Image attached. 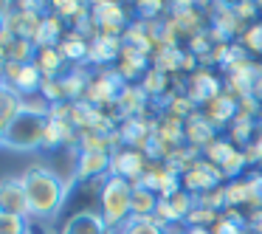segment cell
<instances>
[{"mask_svg":"<svg viewBox=\"0 0 262 234\" xmlns=\"http://www.w3.org/2000/svg\"><path fill=\"white\" fill-rule=\"evenodd\" d=\"M20 183H23L26 198H29L31 217H54L62 209L65 183L59 181V175L54 169L34 164L20 175Z\"/></svg>","mask_w":262,"mask_h":234,"instance_id":"obj_1","label":"cell"},{"mask_svg":"<svg viewBox=\"0 0 262 234\" xmlns=\"http://www.w3.org/2000/svg\"><path fill=\"white\" fill-rule=\"evenodd\" d=\"M48 104H29L20 108V113L6 124L3 147L14 153H31L46 144V130H48Z\"/></svg>","mask_w":262,"mask_h":234,"instance_id":"obj_2","label":"cell"},{"mask_svg":"<svg viewBox=\"0 0 262 234\" xmlns=\"http://www.w3.org/2000/svg\"><path fill=\"white\" fill-rule=\"evenodd\" d=\"M133 217V183L107 175L102 186V220L107 228H121Z\"/></svg>","mask_w":262,"mask_h":234,"instance_id":"obj_3","label":"cell"},{"mask_svg":"<svg viewBox=\"0 0 262 234\" xmlns=\"http://www.w3.org/2000/svg\"><path fill=\"white\" fill-rule=\"evenodd\" d=\"M127 82L121 79L116 71H102V74H93L88 79V91H85V99L91 108H102V104H116L119 93L124 91Z\"/></svg>","mask_w":262,"mask_h":234,"instance_id":"obj_4","label":"cell"},{"mask_svg":"<svg viewBox=\"0 0 262 234\" xmlns=\"http://www.w3.org/2000/svg\"><path fill=\"white\" fill-rule=\"evenodd\" d=\"M149 161L141 150L136 147H124V150H116L113 153V161H110V175H119L130 183H138L147 172Z\"/></svg>","mask_w":262,"mask_h":234,"instance_id":"obj_5","label":"cell"},{"mask_svg":"<svg viewBox=\"0 0 262 234\" xmlns=\"http://www.w3.org/2000/svg\"><path fill=\"white\" fill-rule=\"evenodd\" d=\"M220 178H223L220 166L209 164L206 158H198L181 175V186L186 189V192H200V195H203V192H209V189H214Z\"/></svg>","mask_w":262,"mask_h":234,"instance_id":"obj_6","label":"cell"},{"mask_svg":"<svg viewBox=\"0 0 262 234\" xmlns=\"http://www.w3.org/2000/svg\"><path fill=\"white\" fill-rule=\"evenodd\" d=\"M0 215L31 217L29 198H26V189H23V183H20V178H6V181H0Z\"/></svg>","mask_w":262,"mask_h":234,"instance_id":"obj_7","label":"cell"},{"mask_svg":"<svg viewBox=\"0 0 262 234\" xmlns=\"http://www.w3.org/2000/svg\"><path fill=\"white\" fill-rule=\"evenodd\" d=\"M220 93H223V85H220V79H217L209 68H200V71H194V74H192V82H189L186 96L192 99L198 108H206V104H209L214 96H220Z\"/></svg>","mask_w":262,"mask_h":234,"instance_id":"obj_8","label":"cell"},{"mask_svg":"<svg viewBox=\"0 0 262 234\" xmlns=\"http://www.w3.org/2000/svg\"><path fill=\"white\" fill-rule=\"evenodd\" d=\"M183 136H186L189 147H194V150L203 153V150L217 138V127L203 116V110H194V113L186 119V124H183Z\"/></svg>","mask_w":262,"mask_h":234,"instance_id":"obj_9","label":"cell"},{"mask_svg":"<svg viewBox=\"0 0 262 234\" xmlns=\"http://www.w3.org/2000/svg\"><path fill=\"white\" fill-rule=\"evenodd\" d=\"M239 113V102L231 96L228 91H223L220 96H214L209 104L203 108V116L211 121L214 127H223V124H231Z\"/></svg>","mask_w":262,"mask_h":234,"instance_id":"obj_10","label":"cell"},{"mask_svg":"<svg viewBox=\"0 0 262 234\" xmlns=\"http://www.w3.org/2000/svg\"><path fill=\"white\" fill-rule=\"evenodd\" d=\"M0 51L6 57V62H31L34 59V42L26 40V37H17L12 31L0 29Z\"/></svg>","mask_w":262,"mask_h":234,"instance_id":"obj_11","label":"cell"},{"mask_svg":"<svg viewBox=\"0 0 262 234\" xmlns=\"http://www.w3.org/2000/svg\"><path fill=\"white\" fill-rule=\"evenodd\" d=\"M175 12L178 14H172L169 17V23L175 26V31H178V37H198V34H203V26H206V20H203V14H198L192 6H183V3H178L175 6Z\"/></svg>","mask_w":262,"mask_h":234,"instance_id":"obj_12","label":"cell"},{"mask_svg":"<svg viewBox=\"0 0 262 234\" xmlns=\"http://www.w3.org/2000/svg\"><path fill=\"white\" fill-rule=\"evenodd\" d=\"M147 54H141V51H136V48H130V46H124L121 48V57H119V68H116V74L121 76V79L130 85L133 79H138V76H144L147 74Z\"/></svg>","mask_w":262,"mask_h":234,"instance_id":"obj_13","label":"cell"},{"mask_svg":"<svg viewBox=\"0 0 262 234\" xmlns=\"http://www.w3.org/2000/svg\"><path fill=\"white\" fill-rule=\"evenodd\" d=\"M121 48H124V40H121V37L96 34L91 40V54H88V59H91V62H99V65H107V62H113V59L121 57Z\"/></svg>","mask_w":262,"mask_h":234,"instance_id":"obj_14","label":"cell"},{"mask_svg":"<svg viewBox=\"0 0 262 234\" xmlns=\"http://www.w3.org/2000/svg\"><path fill=\"white\" fill-rule=\"evenodd\" d=\"M34 65L40 68L42 79H59L65 68V57L57 46H46V48H37L34 51Z\"/></svg>","mask_w":262,"mask_h":234,"instance_id":"obj_15","label":"cell"},{"mask_svg":"<svg viewBox=\"0 0 262 234\" xmlns=\"http://www.w3.org/2000/svg\"><path fill=\"white\" fill-rule=\"evenodd\" d=\"M110 161H113L110 153H79V161H76V178L104 175V172H110Z\"/></svg>","mask_w":262,"mask_h":234,"instance_id":"obj_16","label":"cell"},{"mask_svg":"<svg viewBox=\"0 0 262 234\" xmlns=\"http://www.w3.org/2000/svg\"><path fill=\"white\" fill-rule=\"evenodd\" d=\"M65 37V20L59 17V14L48 12L46 17H42V26H40V34H37V48H46V46H59Z\"/></svg>","mask_w":262,"mask_h":234,"instance_id":"obj_17","label":"cell"},{"mask_svg":"<svg viewBox=\"0 0 262 234\" xmlns=\"http://www.w3.org/2000/svg\"><path fill=\"white\" fill-rule=\"evenodd\" d=\"M144 102H147V93L141 91V85H124V91H121L119 99H116V104L121 108V116H124V119L141 116Z\"/></svg>","mask_w":262,"mask_h":234,"instance_id":"obj_18","label":"cell"},{"mask_svg":"<svg viewBox=\"0 0 262 234\" xmlns=\"http://www.w3.org/2000/svg\"><path fill=\"white\" fill-rule=\"evenodd\" d=\"M57 48L62 51L65 62H82V59H88V54H91V42L85 40L82 31H71V34H65Z\"/></svg>","mask_w":262,"mask_h":234,"instance_id":"obj_19","label":"cell"},{"mask_svg":"<svg viewBox=\"0 0 262 234\" xmlns=\"http://www.w3.org/2000/svg\"><path fill=\"white\" fill-rule=\"evenodd\" d=\"M40 88H42V74H40V68L34 65V59H31V62H26L23 68H20L17 82H14L12 91L20 93V96L26 99V96H34V93H40Z\"/></svg>","mask_w":262,"mask_h":234,"instance_id":"obj_20","label":"cell"},{"mask_svg":"<svg viewBox=\"0 0 262 234\" xmlns=\"http://www.w3.org/2000/svg\"><path fill=\"white\" fill-rule=\"evenodd\" d=\"M104 231H107V226H104L102 215H91V211L71 217L68 226L62 228V234H104Z\"/></svg>","mask_w":262,"mask_h":234,"instance_id":"obj_21","label":"cell"},{"mask_svg":"<svg viewBox=\"0 0 262 234\" xmlns=\"http://www.w3.org/2000/svg\"><path fill=\"white\" fill-rule=\"evenodd\" d=\"M158 200L161 198L152 189L141 186V183H133V217H152Z\"/></svg>","mask_w":262,"mask_h":234,"instance_id":"obj_22","label":"cell"},{"mask_svg":"<svg viewBox=\"0 0 262 234\" xmlns=\"http://www.w3.org/2000/svg\"><path fill=\"white\" fill-rule=\"evenodd\" d=\"M76 138L74 124L65 119H51L48 116V130H46V144L42 147H57V144H71Z\"/></svg>","mask_w":262,"mask_h":234,"instance_id":"obj_23","label":"cell"},{"mask_svg":"<svg viewBox=\"0 0 262 234\" xmlns=\"http://www.w3.org/2000/svg\"><path fill=\"white\" fill-rule=\"evenodd\" d=\"M166 85H169V76H166L164 71H158V68H149L147 74L141 76V91L147 93V99L161 96V93L166 91Z\"/></svg>","mask_w":262,"mask_h":234,"instance_id":"obj_24","label":"cell"},{"mask_svg":"<svg viewBox=\"0 0 262 234\" xmlns=\"http://www.w3.org/2000/svg\"><path fill=\"white\" fill-rule=\"evenodd\" d=\"M183 54L186 51H181V48H155V65L152 68L164 71V74H169V71H181Z\"/></svg>","mask_w":262,"mask_h":234,"instance_id":"obj_25","label":"cell"},{"mask_svg":"<svg viewBox=\"0 0 262 234\" xmlns=\"http://www.w3.org/2000/svg\"><path fill=\"white\" fill-rule=\"evenodd\" d=\"M234 141L243 144V147L254 141V119H251V116L237 113V119L231 121V144Z\"/></svg>","mask_w":262,"mask_h":234,"instance_id":"obj_26","label":"cell"},{"mask_svg":"<svg viewBox=\"0 0 262 234\" xmlns=\"http://www.w3.org/2000/svg\"><path fill=\"white\" fill-rule=\"evenodd\" d=\"M119 231L121 234H166V228H161L152 217H130Z\"/></svg>","mask_w":262,"mask_h":234,"instance_id":"obj_27","label":"cell"},{"mask_svg":"<svg viewBox=\"0 0 262 234\" xmlns=\"http://www.w3.org/2000/svg\"><path fill=\"white\" fill-rule=\"evenodd\" d=\"M234 150H237V147H234V144H231V141H228V138H220V136H217V138H214V141H211V144H209V147H206V150H203V155H206V161H209V164H214V166H220V164H223V161H226V158H228V155H231V153H234Z\"/></svg>","mask_w":262,"mask_h":234,"instance_id":"obj_28","label":"cell"},{"mask_svg":"<svg viewBox=\"0 0 262 234\" xmlns=\"http://www.w3.org/2000/svg\"><path fill=\"white\" fill-rule=\"evenodd\" d=\"M198 206H203V209H211V211H226L228 209V200H226V186H214L209 189V192L198 195Z\"/></svg>","mask_w":262,"mask_h":234,"instance_id":"obj_29","label":"cell"},{"mask_svg":"<svg viewBox=\"0 0 262 234\" xmlns=\"http://www.w3.org/2000/svg\"><path fill=\"white\" fill-rule=\"evenodd\" d=\"M194 108H198V104H194L192 99L186 96V93H178V96L169 99V108H166V113L175 116V119H181V121H186L189 116L194 113Z\"/></svg>","mask_w":262,"mask_h":234,"instance_id":"obj_30","label":"cell"},{"mask_svg":"<svg viewBox=\"0 0 262 234\" xmlns=\"http://www.w3.org/2000/svg\"><path fill=\"white\" fill-rule=\"evenodd\" d=\"M169 203H172V209H175V215L181 217V220H186L189 217V211L198 206V200L192 198V192H186V189H181V192H175L169 198Z\"/></svg>","mask_w":262,"mask_h":234,"instance_id":"obj_31","label":"cell"},{"mask_svg":"<svg viewBox=\"0 0 262 234\" xmlns=\"http://www.w3.org/2000/svg\"><path fill=\"white\" fill-rule=\"evenodd\" d=\"M0 234H29V217L0 215Z\"/></svg>","mask_w":262,"mask_h":234,"instance_id":"obj_32","label":"cell"},{"mask_svg":"<svg viewBox=\"0 0 262 234\" xmlns=\"http://www.w3.org/2000/svg\"><path fill=\"white\" fill-rule=\"evenodd\" d=\"M243 166H245V155H243V150H234V153L220 164V172H223V178H231V181H237L239 172H243Z\"/></svg>","mask_w":262,"mask_h":234,"instance_id":"obj_33","label":"cell"},{"mask_svg":"<svg viewBox=\"0 0 262 234\" xmlns=\"http://www.w3.org/2000/svg\"><path fill=\"white\" fill-rule=\"evenodd\" d=\"M217 220H220V215H217V211H211V209H203V206H194V209L189 211V217H186L189 226H203V228L214 226Z\"/></svg>","mask_w":262,"mask_h":234,"instance_id":"obj_34","label":"cell"},{"mask_svg":"<svg viewBox=\"0 0 262 234\" xmlns=\"http://www.w3.org/2000/svg\"><path fill=\"white\" fill-rule=\"evenodd\" d=\"M243 48H245V51H254V54H262V23H254V26L245 29Z\"/></svg>","mask_w":262,"mask_h":234,"instance_id":"obj_35","label":"cell"},{"mask_svg":"<svg viewBox=\"0 0 262 234\" xmlns=\"http://www.w3.org/2000/svg\"><path fill=\"white\" fill-rule=\"evenodd\" d=\"M243 231H245L243 223H234V220H228V217H223V215H220V220L211 226V234H243Z\"/></svg>","mask_w":262,"mask_h":234,"instance_id":"obj_36","label":"cell"},{"mask_svg":"<svg viewBox=\"0 0 262 234\" xmlns=\"http://www.w3.org/2000/svg\"><path fill=\"white\" fill-rule=\"evenodd\" d=\"M234 14L239 20H254L259 14V3H251V0H243V3H234Z\"/></svg>","mask_w":262,"mask_h":234,"instance_id":"obj_37","label":"cell"},{"mask_svg":"<svg viewBox=\"0 0 262 234\" xmlns=\"http://www.w3.org/2000/svg\"><path fill=\"white\" fill-rule=\"evenodd\" d=\"M243 155H245V164H262V147L256 141L245 144L243 147Z\"/></svg>","mask_w":262,"mask_h":234,"instance_id":"obj_38","label":"cell"},{"mask_svg":"<svg viewBox=\"0 0 262 234\" xmlns=\"http://www.w3.org/2000/svg\"><path fill=\"white\" fill-rule=\"evenodd\" d=\"M239 113H243V116H251V119H254V116L259 113V99H256V96L239 99Z\"/></svg>","mask_w":262,"mask_h":234,"instance_id":"obj_39","label":"cell"},{"mask_svg":"<svg viewBox=\"0 0 262 234\" xmlns=\"http://www.w3.org/2000/svg\"><path fill=\"white\" fill-rule=\"evenodd\" d=\"M141 12H147L144 17H155V12H164V3H138Z\"/></svg>","mask_w":262,"mask_h":234,"instance_id":"obj_40","label":"cell"},{"mask_svg":"<svg viewBox=\"0 0 262 234\" xmlns=\"http://www.w3.org/2000/svg\"><path fill=\"white\" fill-rule=\"evenodd\" d=\"M14 12V3H6V0H0V26L6 23V17Z\"/></svg>","mask_w":262,"mask_h":234,"instance_id":"obj_41","label":"cell"},{"mask_svg":"<svg viewBox=\"0 0 262 234\" xmlns=\"http://www.w3.org/2000/svg\"><path fill=\"white\" fill-rule=\"evenodd\" d=\"M248 228H254L256 234H262V209H256L254 215H251V226Z\"/></svg>","mask_w":262,"mask_h":234,"instance_id":"obj_42","label":"cell"},{"mask_svg":"<svg viewBox=\"0 0 262 234\" xmlns=\"http://www.w3.org/2000/svg\"><path fill=\"white\" fill-rule=\"evenodd\" d=\"M186 234H211V228H203V226H189Z\"/></svg>","mask_w":262,"mask_h":234,"instance_id":"obj_43","label":"cell"},{"mask_svg":"<svg viewBox=\"0 0 262 234\" xmlns=\"http://www.w3.org/2000/svg\"><path fill=\"white\" fill-rule=\"evenodd\" d=\"M3 136H6V121L0 119V147H3Z\"/></svg>","mask_w":262,"mask_h":234,"instance_id":"obj_44","label":"cell"},{"mask_svg":"<svg viewBox=\"0 0 262 234\" xmlns=\"http://www.w3.org/2000/svg\"><path fill=\"white\" fill-rule=\"evenodd\" d=\"M3 65H6V57H3V51H0V71H3Z\"/></svg>","mask_w":262,"mask_h":234,"instance_id":"obj_45","label":"cell"},{"mask_svg":"<svg viewBox=\"0 0 262 234\" xmlns=\"http://www.w3.org/2000/svg\"><path fill=\"white\" fill-rule=\"evenodd\" d=\"M243 234H256V231H254V228H245V231H243Z\"/></svg>","mask_w":262,"mask_h":234,"instance_id":"obj_46","label":"cell"}]
</instances>
